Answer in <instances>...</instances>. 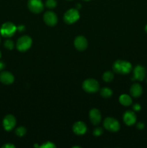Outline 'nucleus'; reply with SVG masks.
<instances>
[{"label": "nucleus", "mask_w": 147, "mask_h": 148, "mask_svg": "<svg viewBox=\"0 0 147 148\" xmlns=\"http://www.w3.org/2000/svg\"><path fill=\"white\" fill-rule=\"evenodd\" d=\"M112 69L115 73L126 75L132 69V65L130 62L124 60H118L112 65Z\"/></svg>", "instance_id": "f257e3e1"}, {"label": "nucleus", "mask_w": 147, "mask_h": 148, "mask_svg": "<svg viewBox=\"0 0 147 148\" xmlns=\"http://www.w3.org/2000/svg\"><path fill=\"white\" fill-rule=\"evenodd\" d=\"M17 30V27L11 22L4 23L0 28V33L4 38H10L13 36Z\"/></svg>", "instance_id": "f03ea898"}, {"label": "nucleus", "mask_w": 147, "mask_h": 148, "mask_svg": "<svg viewBox=\"0 0 147 148\" xmlns=\"http://www.w3.org/2000/svg\"><path fill=\"white\" fill-rule=\"evenodd\" d=\"M32 42L33 41L30 36H23L17 40L16 47L19 51H26L31 47Z\"/></svg>", "instance_id": "7ed1b4c3"}, {"label": "nucleus", "mask_w": 147, "mask_h": 148, "mask_svg": "<svg viewBox=\"0 0 147 148\" xmlns=\"http://www.w3.org/2000/svg\"><path fill=\"white\" fill-rule=\"evenodd\" d=\"M82 88L85 92L94 93V92H96L99 90V85L96 79H87L83 82Z\"/></svg>", "instance_id": "20e7f679"}, {"label": "nucleus", "mask_w": 147, "mask_h": 148, "mask_svg": "<svg viewBox=\"0 0 147 148\" xmlns=\"http://www.w3.org/2000/svg\"><path fill=\"white\" fill-rule=\"evenodd\" d=\"M79 12L76 9H70L65 12L63 20L67 24H73L79 19Z\"/></svg>", "instance_id": "39448f33"}, {"label": "nucleus", "mask_w": 147, "mask_h": 148, "mask_svg": "<svg viewBox=\"0 0 147 148\" xmlns=\"http://www.w3.org/2000/svg\"><path fill=\"white\" fill-rule=\"evenodd\" d=\"M103 125L107 130L112 132H116L120 128V123L118 122V120L112 117H108L105 119L104 120Z\"/></svg>", "instance_id": "423d86ee"}, {"label": "nucleus", "mask_w": 147, "mask_h": 148, "mask_svg": "<svg viewBox=\"0 0 147 148\" xmlns=\"http://www.w3.org/2000/svg\"><path fill=\"white\" fill-rule=\"evenodd\" d=\"M27 7L32 12L38 14L43 11L44 5L41 0H28Z\"/></svg>", "instance_id": "0eeeda50"}, {"label": "nucleus", "mask_w": 147, "mask_h": 148, "mask_svg": "<svg viewBox=\"0 0 147 148\" xmlns=\"http://www.w3.org/2000/svg\"><path fill=\"white\" fill-rule=\"evenodd\" d=\"M16 123L17 121H16L15 117L11 114H8L3 119V127L6 131L10 132L14 128Z\"/></svg>", "instance_id": "6e6552de"}, {"label": "nucleus", "mask_w": 147, "mask_h": 148, "mask_svg": "<svg viewBox=\"0 0 147 148\" xmlns=\"http://www.w3.org/2000/svg\"><path fill=\"white\" fill-rule=\"evenodd\" d=\"M43 20L48 25L54 26L58 23V17L53 12L48 11L43 15Z\"/></svg>", "instance_id": "1a4fd4ad"}, {"label": "nucleus", "mask_w": 147, "mask_h": 148, "mask_svg": "<svg viewBox=\"0 0 147 148\" xmlns=\"http://www.w3.org/2000/svg\"><path fill=\"white\" fill-rule=\"evenodd\" d=\"M146 69L141 65H137L133 70V80L136 79L138 81L144 80V78L146 77Z\"/></svg>", "instance_id": "9d476101"}, {"label": "nucleus", "mask_w": 147, "mask_h": 148, "mask_svg": "<svg viewBox=\"0 0 147 148\" xmlns=\"http://www.w3.org/2000/svg\"><path fill=\"white\" fill-rule=\"evenodd\" d=\"M88 43L86 38L82 36H77L74 40V46L78 51H84L87 48Z\"/></svg>", "instance_id": "9b49d317"}, {"label": "nucleus", "mask_w": 147, "mask_h": 148, "mask_svg": "<svg viewBox=\"0 0 147 148\" xmlns=\"http://www.w3.org/2000/svg\"><path fill=\"white\" fill-rule=\"evenodd\" d=\"M123 121L126 125L132 126L136 122V116L133 111H127L124 113Z\"/></svg>", "instance_id": "f8f14e48"}, {"label": "nucleus", "mask_w": 147, "mask_h": 148, "mask_svg": "<svg viewBox=\"0 0 147 148\" xmlns=\"http://www.w3.org/2000/svg\"><path fill=\"white\" fill-rule=\"evenodd\" d=\"M89 119H90L91 122L94 124V125H97L100 123L101 121V113L97 108H93L89 111Z\"/></svg>", "instance_id": "ddd939ff"}, {"label": "nucleus", "mask_w": 147, "mask_h": 148, "mask_svg": "<svg viewBox=\"0 0 147 148\" xmlns=\"http://www.w3.org/2000/svg\"><path fill=\"white\" fill-rule=\"evenodd\" d=\"M14 77L10 72H2L0 73V82L4 85H11L14 82Z\"/></svg>", "instance_id": "4468645a"}, {"label": "nucleus", "mask_w": 147, "mask_h": 148, "mask_svg": "<svg viewBox=\"0 0 147 148\" xmlns=\"http://www.w3.org/2000/svg\"><path fill=\"white\" fill-rule=\"evenodd\" d=\"M86 126L82 121H77L73 125V132L77 135H82L86 132Z\"/></svg>", "instance_id": "2eb2a0df"}, {"label": "nucleus", "mask_w": 147, "mask_h": 148, "mask_svg": "<svg viewBox=\"0 0 147 148\" xmlns=\"http://www.w3.org/2000/svg\"><path fill=\"white\" fill-rule=\"evenodd\" d=\"M130 92H131V95H132L134 98H138L141 95L143 92V88L139 84L135 83L131 87V89H130Z\"/></svg>", "instance_id": "dca6fc26"}, {"label": "nucleus", "mask_w": 147, "mask_h": 148, "mask_svg": "<svg viewBox=\"0 0 147 148\" xmlns=\"http://www.w3.org/2000/svg\"><path fill=\"white\" fill-rule=\"evenodd\" d=\"M119 101L122 106H128L131 105V103H132V98L130 95H126V94H122L120 96Z\"/></svg>", "instance_id": "f3484780"}, {"label": "nucleus", "mask_w": 147, "mask_h": 148, "mask_svg": "<svg viewBox=\"0 0 147 148\" xmlns=\"http://www.w3.org/2000/svg\"><path fill=\"white\" fill-rule=\"evenodd\" d=\"M100 95L103 98H110V97L112 96V90L108 88H103L100 90Z\"/></svg>", "instance_id": "a211bd4d"}, {"label": "nucleus", "mask_w": 147, "mask_h": 148, "mask_svg": "<svg viewBox=\"0 0 147 148\" xmlns=\"http://www.w3.org/2000/svg\"><path fill=\"white\" fill-rule=\"evenodd\" d=\"M114 78V75L112 72L110 71H107L102 75V79L105 82H110Z\"/></svg>", "instance_id": "6ab92c4d"}, {"label": "nucleus", "mask_w": 147, "mask_h": 148, "mask_svg": "<svg viewBox=\"0 0 147 148\" xmlns=\"http://www.w3.org/2000/svg\"><path fill=\"white\" fill-rule=\"evenodd\" d=\"M26 131H27V130H26V129L24 128V127H18V128L16 129L15 134H17L18 137H23V136L26 134Z\"/></svg>", "instance_id": "aec40b11"}, {"label": "nucleus", "mask_w": 147, "mask_h": 148, "mask_svg": "<svg viewBox=\"0 0 147 148\" xmlns=\"http://www.w3.org/2000/svg\"><path fill=\"white\" fill-rule=\"evenodd\" d=\"M4 47H5L7 49H8V50H12V49H14V43L12 40H10V39H7V40H6L5 41H4Z\"/></svg>", "instance_id": "412c9836"}, {"label": "nucleus", "mask_w": 147, "mask_h": 148, "mask_svg": "<svg viewBox=\"0 0 147 148\" xmlns=\"http://www.w3.org/2000/svg\"><path fill=\"white\" fill-rule=\"evenodd\" d=\"M57 5V1L56 0H47L46 2V6L48 9H53Z\"/></svg>", "instance_id": "4be33fe9"}, {"label": "nucleus", "mask_w": 147, "mask_h": 148, "mask_svg": "<svg viewBox=\"0 0 147 148\" xmlns=\"http://www.w3.org/2000/svg\"><path fill=\"white\" fill-rule=\"evenodd\" d=\"M102 133H103V130H102V129L100 128V127H97V128L95 129L93 132V134L95 136H96V137L100 136Z\"/></svg>", "instance_id": "5701e85b"}, {"label": "nucleus", "mask_w": 147, "mask_h": 148, "mask_svg": "<svg viewBox=\"0 0 147 148\" xmlns=\"http://www.w3.org/2000/svg\"><path fill=\"white\" fill-rule=\"evenodd\" d=\"M40 147L43 148H53L56 147V145H55L54 144H53L52 143H50V142H46V143H44V144H43V145L40 146Z\"/></svg>", "instance_id": "b1692460"}, {"label": "nucleus", "mask_w": 147, "mask_h": 148, "mask_svg": "<svg viewBox=\"0 0 147 148\" xmlns=\"http://www.w3.org/2000/svg\"><path fill=\"white\" fill-rule=\"evenodd\" d=\"M133 108L134 111H140V110H141V106H140L139 104H138V103H135V105L133 106Z\"/></svg>", "instance_id": "393cba45"}, {"label": "nucleus", "mask_w": 147, "mask_h": 148, "mask_svg": "<svg viewBox=\"0 0 147 148\" xmlns=\"http://www.w3.org/2000/svg\"><path fill=\"white\" fill-rule=\"evenodd\" d=\"M2 147L3 148H14L15 147V146L12 144H10V143H7V144L3 145Z\"/></svg>", "instance_id": "a878e982"}, {"label": "nucleus", "mask_w": 147, "mask_h": 148, "mask_svg": "<svg viewBox=\"0 0 147 148\" xmlns=\"http://www.w3.org/2000/svg\"><path fill=\"white\" fill-rule=\"evenodd\" d=\"M136 127H137V128L138 129V130H143V129L144 128V124H143V123L139 122V123H138V124H137Z\"/></svg>", "instance_id": "bb28decb"}, {"label": "nucleus", "mask_w": 147, "mask_h": 148, "mask_svg": "<svg viewBox=\"0 0 147 148\" xmlns=\"http://www.w3.org/2000/svg\"><path fill=\"white\" fill-rule=\"evenodd\" d=\"M4 67H5V64L3 62H1V61H0V71L4 69Z\"/></svg>", "instance_id": "cd10ccee"}, {"label": "nucleus", "mask_w": 147, "mask_h": 148, "mask_svg": "<svg viewBox=\"0 0 147 148\" xmlns=\"http://www.w3.org/2000/svg\"><path fill=\"white\" fill-rule=\"evenodd\" d=\"M17 30H18L19 31H23V30H24V25L18 26V27H17Z\"/></svg>", "instance_id": "c85d7f7f"}, {"label": "nucleus", "mask_w": 147, "mask_h": 148, "mask_svg": "<svg viewBox=\"0 0 147 148\" xmlns=\"http://www.w3.org/2000/svg\"><path fill=\"white\" fill-rule=\"evenodd\" d=\"M145 30H146V33H147V25L145 26Z\"/></svg>", "instance_id": "c756f323"}, {"label": "nucleus", "mask_w": 147, "mask_h": 148, "mask_svg": "<svg viewBox=\"0 0 147 148\" xmlns=\"http://www.w3.org/2000/svg\"><path fill=\"white\" fill-rule=\"evenodd\" d=\"M1 52L0 51V59H1Z\"/></svg>", "instance_id": "7c9ffc66"}, {"label": "nucleus", "mask_w": 147, "mask_h": 148, "mask_svg": "<svg viewBox=\"0 0 147 148\" xmlns=\"http://www.w3.org/2000/svg\"><path fill=\"white\" fill-rule=\"evenodd\" d=\"M84 1H89V0H84Z\"/></svg>", "instance_id": "2f4dec72"}, {"label": "nucleus", "mask_w": 147, "mask_h": 148, "mask_svg": "<svg viewBox=\"0 0 147 148\" xmlns=\"http://www.w3.org/2000/svg\"><path fill=\"white\" fill-rule=\"evenodd\" d=\"M0 42H1V38H0Z\"/></svg>", "instance_id": "473e14b6"}, {"label": "nucleus", "mask_w": 147, "mask_h": 148, "mask_svg": "<svg viewBox=\"0 0 147 148\" xmlns=\"http://www.w3.org/2000/svg\"><path fill=\"white\" fill-rule=\"evenodd\" d=\"M69 1H71V0H69Z\"/></svg>", "instance_id": "72a5a7b5"}, {"label": "nucleus", "mask_w": 147, "mask_h": 148, "mask_svg": "<svg viewBox=\"0 0 147 148\" xmlns=\"http://www.w3.org/2000/svg\"><path fill=\"white\" fill-rule=\"evenodd\" d=\"M146 82H147V80H146Z\"/></svg>", "instance_id": "f704fd0d"}]
</instances>
